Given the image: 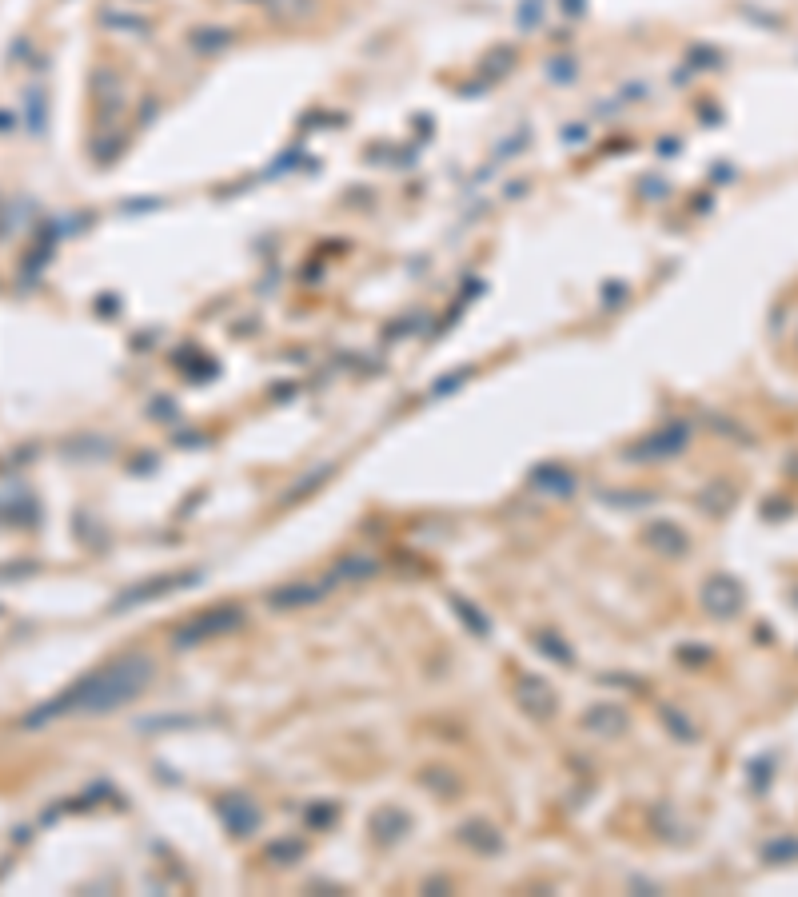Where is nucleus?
I'll return each mask as SVG.
<instances>
[{
	"label": "nucleus",
	"mask_w": 798,
	"mask_h": 897,
	"mask_svg": "<svg viewBox=\"0 0 798 897\" xmlns=\"http://www.w3.org/2000/svg\"><path fill=\"white\" fill-rule=\"evenodd\" d=\"M795 854H798V842H783V846L771 850V858H795Z\"/></svg>",
	"instance_id": "f257e3e1"
}]
</instances>
